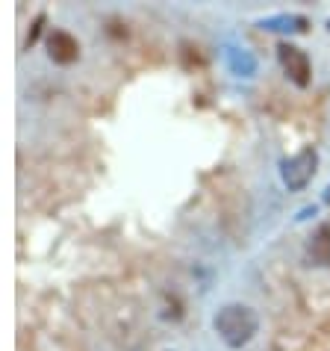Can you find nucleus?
I'll return each mask as SVG.
<instances>
[{"label": "nucleus", "mask_w": 330, "mask_h": 351, "mask_svg": "<svg viewBox=\"0 0 330 351\" xmlns=\"http://www.w3.org/2000/svg\"><path fill=\"white\" fill-rule=\"evenodd\" d=\"M212 328H216L218 339L227 348H242V346H248L251 339H254L257 328H259V319L248 304L233 301V304L218 307V313L212 316Z\"/></svg>", "instance_id": "obj_1"}, {"label": "nucleus", "mask_w": 330, "mask_h": 351, "mask_svg": "<svg viewBox=\"0 0 330 351\" xmlns=\"http://www.w3.org/2000/svg\"><path fill=\"white\" fill-rule=\"evenodd\" d=\"M316 165H318V154L316 148H301L298 154H292L289 160H283V165H280V174H283V183L292 192L298 189H304L309 180H313V174H316Z\"/></svg>", "instance_id": "obj_2"}, {"label": "nucleus", "mask_w": 330, "mask_h": 351, "mask_svg": "<svg viewBox=\"0 0 330 351\" xmlns=\"http://www.w3.org/2000/svg\"><path fill=\"white\" fill-rule=\"evenodd\" d=\"M277 60H280V65H283V71H286L289 80H292L298 89H307L309 80H313V65H309V56L301 51V47L283 42L277 47Z\"/></svg>", "instance_id": "obj_3"}, {"label": "nucleus", "mask_w": 330, "mask_h": 351, "mask_svg": "<svg viewBox=\"0 0 330 351\" xmlns=\"http://www.w3.org/2000/svg\"><path fill=\"white\" fill-rule=\"evenodd\" d=\"M47 53L56 65H71L80 60V42L65 30H51L47 33Z\"/></svg>", "instance_id": "obj_4"}, {"label": "nucleus", "mask_w": 330, "mask_h": 351, "mask_svg": "<svg viewBox=\"0 0 330 351\" xmlns=\"http://www.w3.org/2000/svg\"><path fill=\"white\" fill-rule=\"evenodd\" d=\"M307 263L309 266H330V224H322L316 228V233L307 242Z\"/></svg>", "instance_id": "obj_5"}]
</instances>
